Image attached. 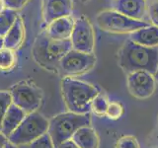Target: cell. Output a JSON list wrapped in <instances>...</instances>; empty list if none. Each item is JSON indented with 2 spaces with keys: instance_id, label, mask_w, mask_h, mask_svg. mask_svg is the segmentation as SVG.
Listing matches in <instances>:
<instances>
[{
  "instance_id": "obj_6",
  "label": "cell",
  "mask_w": 158,
  "mask_h": 148,
  "mask_svg": "<svg viewBox=\"0 0 158 148\" xmlns=\"http://www.w3.org/2000/svg\"><path fill=\"white\" fill-rule=\"evenodd\" d=\"M96 22L102 31L113 34H131L150 25L145 21L128 18L115 10H105L99 13Z\"/></svg>"
},
{
  "instance_id": "obj_33",
  "label": "cell",
  "mask_w": 158,
  "mask_h": 148,
  "mask_svg": "<svg viewBox=\"0 0 158 148\" xmlns=\"http://www.w3.org/2000/svg\"><path fill=\"white\" fill-rule=\"evenodd\" d=\"M81 1H82V2H87L88 0H81Z\"/></svg>"
},
{
  "instance_id": "obj_27",
  "label": "cell",
  "mask_w": 158,
  "mask_h": 148,
  "mask_svg": "<svg viewBox=\"0 0 158 148\" xmlns=\"http://www.w3.org/2000/svg\"><path fill=\"white\" fill-rule=\"evenodd\" d=\"M56 148H79V147L71 139H69V140H66L60 143V144L57 145Z\"/></svg>"
},
{
  "instance_id": "obj_22",
  "label": "cell",
  "mask_w": 158,
  "mask_h": 148,
  "mask_svg": "<svg viewBox=\"0 0 158 148\" xmlns=\"http://www.w3.org/2000/svg\"><path fill=\"white\" fill-rule=\"evenodd\" d=\"M12 104V98L8 91H0V131H1L2 121L6 115L9 107Z\"/></svg>"
},
{
  "instance_id": "obj_30",
  "label": "cell",
  "mask_w": 158,
  "mask_h": 148,
  "mask_svg": "<svg viewBox=\"0 0 158 148\" xmlns=\"http://www.w3.org/2000/svg\"><path fill=\"white\" fill-rule=\"evenodd\" d=\"M4 9H6V7H5V4H4V1H3V0H0V13H1Z\"/></svg>"
},
{
  "instance_id": "obj_5",
  "label": "cell",
  "mask_w": 158,
  "mask_h": 148,
  "mask_svg": "<svg viewBox=\"0 0 158 148\" xmlns=\"http://www.w3.org/2000/svg\"><path fill=\"white\" fill-rule=\"evenodd\" d=\"M48 122L46 117L37 112L27 113L20 125L8 137V141L16 146L31 144L48 132Z\"/></svg>"
},
{
  "instance_id": "obj_13",
  "label": "cell",
  "mask_w": 158,
  "mask_h": 148,
  "mask_svg": "<svg viewBox=\"0 0 158 148\" xmlns=\"http://www.w3.org/2000/svg\"><path fill=\"white\" fill-rule=\"evenodd\" d=\"M74 20L71 16L56 19L48 24L46 33L48 36L56 41L70 39L74 27Z\"/></svg>"
},
{
  "instance_id": "obj_21",
  "label": "cell",
  "mask_w": 158,
  "mask_h": 148,
  "mask_svg": "<svg viewBox=\"0 0 158 148\" xmlns=\"http://www.w3.org/2000/svg\"><path fill=\"white\" fill-rule=\"evenodd\" d=\"M123 113H125V108H123L121 102L110 101L106 113V117L109 120L118 121L123 116Z\"/></svg>"
},
{
  "instance_id": "obj_17",
  "label": "cell",
  "mask_w": 158,
  "mask_h": 148,
  "mask_svg": "<svg viewBox=\"0 0 158 148\" xmlns=\"http://www.w3.org/2000/svg\"><path fill=\"white\" fill-rule=\"evenodd\" d=\"M25 38V29L21 18H17L11 29L3 37L4 47L15 51L22 44Z\"/></svg>"
},
{
  "instance_id": "obj_28",
  "label": "cell",
  "mask_w": 158,
  "mask_h": 148,
  "mask_svg": "<svg viewBox=\"0 0 158 148\" xmlns=\"http://www.w3.org/2000/svg\"><path fill=\"white\" fill-rule=\"evenodd\" d=\"M7 141H8L7 137H5L2 133H0V148H2L5 144H6Z\"/></svg>"
},
{
  "instance_id": "obj_7",
  "label": "cell",
  "mask_w": 158,
  "mask_h": 148,
  "mask_svg": "<svg viewBox=\"0 0 158 148\" xmlns=\"http://www.w3.org/2000/svg\"><path fill=\"white\" fill-rule=\"evenodd\" d=\"M97 58L93 53H85L71 49L59 63V71L65 77L83 75L95 66Z\"/></svg>"
},
{
  "instance_id": "obj_32",
  "label": "cell",
  "mask_w": 158,
  "mask_h": 148,
  "mask_svg": "<svg viewBox=\"0 0 158 148\" xmlns=\"http://www.w3.org/2000/svg\"><path fill=\"white\" fill-rule=\"evenodd\" d=\"M154 77H155V79H156V80H158V68H157V71H156V73H155Z\"/></svg>"
},
{
  "instance_id": "obj_4",
  "label": "cell",
  "mask_w": 158,
  "mask_h": 148,
  "mask_svg": "<svg viewBox=\"0 0 158 148\" xmlns=\"http://www.w3.org/2000/svg\"><path fill=\"white\" fill-rule=\"evenodd\" d=\"M91 125V117L87 115H78L71 112L61 113L53 117L48 122V133L51 136L54 146L71 139L78 130Z\"/></svg>"
},
{
  "instance_id": "obj_3",
  "label": "cell",
  "mask_w": 158,
  "mask_h": 148,
  "mask_svg": "<svg viewBox=\"0 0 158 148\" xmlns=\"http://www.w3.org/2000/svg\"><path fill=\"white\" fill-rule=\"evenodd\" d=\"M72 49L70 39L56 41L46 32L40 34L32 49L33 56L38 64L48 70H59V63L65 54Z\"/></svg>"
},
{
  "instance_id": "obj_26",
  "label": "cell",
  "mask_w": 158,
  "mask_h": 148,
  "mask_svg": "<svg viewBox=\"0 0 158 148\" xmlns=\"http://www.w3.org/2000/svg\"><path fill=\"white\" fill-rule=\"evenodd\" d=\"M3 1L6 8L17 11V10L23 8L29 0H3Z\"/></svg>"
},
{
  "instance_id": "obj_1",
  "label": "cell",
  "mask_w": 158,
  "mask_h": 148,
  "mask_svg": "<svg viewBox=\"0 0 158 148\" xmlns=\"http://www.w3.org/2000/svg\"><path fill=\"white\" fill-rule=\"evenodd\" d=\"M118 62L127 74L147 71L155 75L158 68V47H143L127 39L118 51Z\"/></svg>"
},
{
  "instance_id": "obj_25",
  "label": "cell",
  "mask_w": 158,
  "mask_h": 148,
  "mask_svg": "<svg viewBox=\"0 0 158 148\" xmlns=\"http://www.w3.org/2000/svg\"><path fill=\"white\" fill-rule=\"evenodd\" d=\"M147 15L151 25L158 28V0H151L147 5Z\"/></svg>"
},
{
  "instance_id": "obj_12",
  "label": "cell",
  "mask_w": 158,
  "mask_h": 148,
  "mask_svg": "<svg viewBox=\"0 0 158 148\" xmlns=\"http://www.w3.org/2000/svg\"><path fill=\"white\" fill-rule=\"evenodd\" d=\"M72 0H44V19L49 24L56 19L71 16Z\"/></svg>"
},
{
  "instance_id": "obj_9",
  "label": "cell",
  "mask_w": 158,
  "mask_h": 148,
  "mask_svg": "<svg viewBox=\"0 0 158 148\" xmlns=\"http://www.w3.org/2000/svg\"><path fill=\"white\" fill-rule=\"evenodd\" d=\"M70 42L72 49L85 53H93L95 47V33L87 18L82 16L75 19Z\"/></svg>"
},
{
  "instance_id": "obj_20",
  "label": "cell",
  "mask_w": 158,
  "mask_h": 148,
  "mask_svg": "<svg viewBox=\"0 0 158 148\" xmlns=\"http://www.w3.org/2000/svg\"><path fill=\"white\" fill-rule=\"evenodd\" d=\"M18 18L16 11L11 9H4L0 13V36L4 37Z\"/></svg>"
},
{
  "instance_id": "obj_19",
  "label": "cell",
  "mask_w": 158,
  "mask_h": 148,
  "mask_svg": "<svg viewBox=\"0 0 158 148\" xmlns=\"http://www.w3.org/2000/svg\"><path fill=\"white\" fill-rule=\"evenodd\" d=\"M109 103H110V100L106 94L99 92L91 103V112L99 117H106Z\"/></svg>"
},
{
  "instance_id": "obj_15",
  "label": "cell",
  "mask_w": 158,
  "mask_h": 148,
  "mask_svg": "<svg viewBox=\"0 0 158 148\" xmlns=\"http://www.w3.org/2000/svg\"><path fill=\"white\" fill-rule=\"evenodd\" d=\"M130 39L143 47H158V28L153 25H148L131 33Z\"/></svg>"
},
{
  "instance_id": "obj_31",
  "label": "cell",
  "mask_w": 158,
  "mask_h": 148,
  "mask_svg": "<svg viewBox=\"0 0 158 148\" xmlns=\"http://www.w3.org/2000/svg\"><path fill=\"white\" fill-rule=\"evenodd\" d=\"M4 47V39H3V37L0 36V49Z\"/></svg>"
},
{
  "instance_id": "obj_16",
  "label": "cell",
  "mask_w": 158,
  "mask_h": 148,
  "mask_svg": "<svg viewBox=\"0 0 158 148\" xmlns=\"http://www.w3.org/2000/svg\"><path fill=\"white\" fill-rule=\"evenodd\" d=\"M71 140L79 148H99L100 147V138L96 130L90 125L81 127L78 130Z\"/></svg>"
},
{
  "instance_id": "obj_14",
  "label": "cell",
  "mask_w": 158,
  "mask_h": 148,
  "mask_svg": "<svg viewBox=\"0 0 158 148\" xmlns=\"http://www.w3.org/2000/svg\"><path fill=\"white\" fill-rule=\"evenodd\" d=\"M27 113L23 110H21L19 107H17L12 103L2 121L1 131H0V133H2L8 139V137L12 134L14 130L20 125V123L23 121Z\"/></svg>"
},
{
  "instance_id": "obj_11",
  "label": "cell",
  "mask_w": 158,
  "mask_h": 148,
  "mask_svg": "<svg viewBox=\"0 0 158 148\" xmlns=\"http://www.w3.org/2000/svg\"><path fill=\"white\" fill-rule=\"evenodd\" d=\"M114 9L125 16L143 21L147 14L146 0H114Z\"/></svg>"
},
{
  "instance_id": "obj_10",
  "label": "cell",
  "mask_w": 158,
  "mask_h": 148,
  "mask_svg": "<svg viewBox=\"0 0 158 148\" xmlns=\"http://www.w3.org/2000/svg\"><path fill=\"white\" fill-rule=\"evenodd\" d=\"M127 87L132 97L144 100L154 94L156 79L153 74L147 71H135L127 74Z\"/></svg>"
},
{
  "instance_id": "obj_24",
  "label": "cell",
  "mask_w": 158,
  "mask_h": 148,
  "mask_svg": "<svg viewBox=\"0 0 158 148\" xmlns=\"http://www.w3.org/2000/svg\"><path fill=\"white\" fill-rule=\"evenodd\" d=\"M30 148H56L51 136L47 132L46 134L39 137L37 140L33 141L30 144Z\"/></svg>"
},
{
  "instance_id": "obj_18",
  "label": "cell",
  "mask_w": 158,
  "mask_h": 148,
  "mask_svg": "<svg viewBox=\"0 0 158 148\" xmlns=\"http://www.w3.org/2000/svg\"><path fill=\"white\" fill-rule=\"evenodd\" d=\"M17 56L14 51L8 48L0 49V71L1 72H10L16 66Z\"/></svg>"
},
{
  "instance_id": "obj_23",
  "label": "cell",
  "mask_w": 158,
  "mask_h": 148,
  "mask_svg": "<svg viewBox=\"0 0 158 148\" xmlns=\"http://www.w3.org/2000/svg\"><path fill=\"white\" fill-rule=\"evenodd\" d=\"M116 148H140L136 137L126 135L118 139L116 143Z\"/></svg>"
},
{
  "instance_id": "obj_29",
  "label": "cell",
  "mask_w": 158,
  "mask_h": 148,
  "mask_svg": "<svg viewBox=\"0 0 158 148\" xmlns=\"http://www.w3.org/2000/svg\"><path fill=\"white\" fill-rule=\"evenodd\" d=\"M2 148H18V146H16V145H14V144H12L11 142H9V141H7L6 142V144H5Z\"/></svg>"
},
{
  "instance_id": "obj_8",
  "label": "cell",
  "mask_w": 158,
  "mask_h": 148,
  "mask_svg": "<svg viewBox=\"0 0 158 148\" xmlns=\"http://www.w3.org/2000/svg\"><path fill=\"white\" fill-rule=\"evenodd\" d=\"M12 103L26 113L36 112L41 106L43 95L41 90L32 83L20 82L16 84L10 92Z\"/></svg>"
},
{
  "instance_id": "obj_2",
  "label": "cell",
  "mask_w": 158,
  "mask_h": 148,
  "mask_svg": "<svg viewBox=\"0 0 158 148\" xmlns=\"http://www.w3.org/2000/svg\"><path fill=\"white\" fill-rule=\"evenodd\" d=\"M61 91L68 112L78 115H87L91 112V103L100 92L92 84L72 77L62 79Z\"/></svg>"
}]
</instances>
